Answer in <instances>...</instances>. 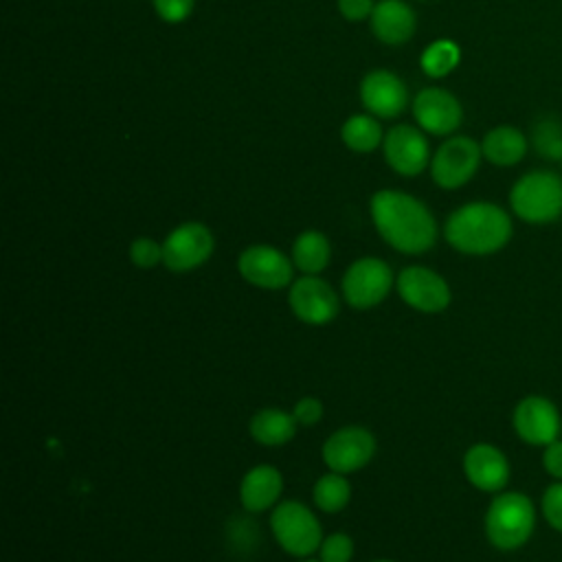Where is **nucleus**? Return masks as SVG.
<instances>
[{
	"mask_svg": "<svg viewBox=\"0 0 562 562\" xmlns=\"http://www.w3.org/2000/svg\"><path fill=\"white\" fill-rule=\"evenodd\" d=\"M371 217L382 239L400 252L419 255L437 239L432 213L404 191H378L371 198Z\"/></svg>",
	"mask_w": 562,
	"mask_h": 562,
	"instance_id": "obj_1",
	"label": "nucleus"
},
{
	"mask_svg": "<svg viewBox=\"0 0 562 562\" xmlns=\"http://www.w3.org/2000/svg\"><path fill=\"white\" fill-rule=\"evenodd\" d=\"M443 235L459 252L490 255L509 241L512 220L498 204L470 202L450 213Z\"/></svg>",
	"mask_w": 562,
	"mask_h": 562,
	"instance_id": "obj_2",
	"label": "nucleus"
},
{
	"mask_svg": "<svg viewBox=\"0 0 562 562\" xmlns=\"http://www.w3.org/2000/svg\"><path fill=\"white\" fill-rule=\"evenodd\" d=\"M512 211L529 224H549L562 215V178L538 169L518 178L509 191Z\"/></svg>",
	"mask_w": 562,
	"mask_h": 562,
	"instance_id": "obj_3",
	"label": "nucleus"
},
{
	"mask_svg": "<svg viewBox=\"0 0 562 562\" xmlns=\"http://www.w3.org/2000/svg\"><path fill=\"white\" fill-rule=\"evenodd\" d=\"M536 512L531 501L520 492H505L496 496L485 514L487 540L501 549L512 551L522 547L533 533Z\"/></svg>",
	"mask_w": 562,
	"mask_h": 562,
	"instance_id": "obj_4",
	"label": "nucleus"
},
{
	"mask_svg": "<svg viewBox=\"0 0 562 562\" xmlns=\"http://www.w3.org/2000/svg\"><path fill=\"white\" fill-rule=\"evenodd\" d=\"M270 529L277 542L296 558L314 553L323 542L321 522L312 509L299 501H283L277 505L270 516Z\"/></svg>",
	"mask_w": 562,
	"mask_h": 562,
	"instance_id": "obj_5",
	"label": "nucleus"
},
{
	"mask_svg": "<svg viewBox=\"0 0 562 562\" xmlns=\"http://www.w3.org/2000/svg\"><path fill=\"white\" fill-rule=\"evenodd\" d=\"M481 145L470 136H450L430 158V176L441 189L463 187L479 169Z\"/></svg>",
	"mask_w": 562,
	"mask_h": 562,
	"instance_id": "obj_6",
	"label": "nucleus"
},
{
	"mask_svg": "<svg viewBox=\"0 0 562 562\" xmlns=\"http://www.w3.org/2000/svg\"><path fill=\"white\" fill-rule=\"evenodd\" d=\"M393 285L391 268L375 257L353 261L342 277L345 301L356 310H369L382 303Z\"/></svg>",
	"mask_w": 562,
	"mask_h": 562,
	"instance_id": "obj_7",
	"label": "nucleus"
},
{
	"mask_svg": "<svg viewBox=\"0 0 562 562\" xmlns=\"http://www.w3.org/2000/svg\"><path fill=\"white\" fill-rule=\"evenodd\" d=\"M213 235L200 222H184L162 241V263L171 272H187L202 266L213 252Z\"/></svg>",
	"mask_w": 562,
	"mask_h": 562,
	"instance_id": "obj_8",
	"label": "nucleus"
},
{
	"mask_svg": "<svg viewBox=\"0 0 562 562\" xmlns=\"http://www.w3.org/2000/svg\"><path fill=\"white\" fill-rule=\"evenodd\" d=\"M375 452L373 435L362 426H345L323 443V461L331 472L349 474L364 468Z\"/></svg>",
	"mask_w": 562,
	"mask_h": 562,
	"instance_id": "obj_9",
	"label": "nucleus"
},
{
	"mask_svg": "<svg viewBox=\"0 0 562 562\" xmlns=\"http://www.w3.org/2000/svg\"><path fill=\"white\" fill-rule=\"evenodd\" d=\"M397 292L413 310L424 314L443 312L450 303L448 283L424 266H408L397 277Z\"/></svg>",
	"mask_w": 562,
	"mask_h": 562,
	"instance_id": "obj_10",
	"label": "nucleus"
},
{
	"mask_svg": "<svg viewBox=\"0 0 562 562\" xmlns=\"http://www.w3.org/2000/svg\"><path fill=\"white\" fill-rule=\"evenodd\" d=\"M294 316L307 325H325L338 314V296L331 285L316 274L296 279L288 294Z\"/></svg>",
	"mask_w": 562,
	"mask_h": 562,
	"instance_id": "obj_11",
	"label": "nucleus"
},
{
	"mask_svg": "<svg viewBox=\"0 0 562 562\" xmlns=\"http://www.w3.org/2000/svg\"><path fill=\"white\" fill-rule=\"evenodd\" d=\"M292 266L294 263L281 250L266 244L246 248L237 259L239 274L263 290L285 288L292 281Z\"/></svg>",
	"mask_w": 562,
	"mask_h": 562,
	"instance_id": "obj_12",
	"label": "nucleus"
},
{
	"mask_svg": "<svg viewBox=\"0 0 562 562\" xmlns=\"http://www.w3.org/2000/svg\"><path fill=\"white\" fill-rule=\"evenodd\" d=\"M384 158L393 171L400 176H417L426 169L430 160L428 140L422 130L413 125H393L382 140Z\"/></svg>",
	"mask_w": 562,
	"mask_h": 562,
	"instance_id": "obj_13",
	"label": "nucleus"
},
{
	"mask_svg": "<svg viewBox=\"0 0 562 562\" xmlns=\"http://www.w3.org/2000/svg\"><path fill=\"white\" fill-rule=\"evenodd\" d=\"M413 114L422 130L435 136L452 134L463 119L459 99L443 88H424L413 99Z\"/></svg>",
	"mask_w": 562,
	"mask_h": 562,
	"instance_id": "obj_14",
	"label": "nucleus"
},
{
	"mask_svg": "<svg viewBox=\"0 0 562 562\" xmlns=\"http://www.w3.org/2000/svg\"><path fill=\"white\" fill-rule=\"evenodd\" d=\"M514 430L531 446H549L560 432L558 408L547 397L527 395L514 408Z\"/></svg>",
	"mask_w": 562,
	"mask_h": 562,
	"instance_id": "obj_15",
	"label": "nucleus"
},
{
	"mask_svg": "<svg viewBox=\"0 0 562 562\" xmlns=\"http://www.w3.org/2000/svg\"><path fill=\"white\" fill-rule=\"evenodd\" d=\"M360 99L362 105L380 119H395L397 114L404 112L406 101H408V92L404 81L384 68L371 70L369 75H364L362 83H360Z\"/></svg>",
	"mask_w": 562,
	"mask_h": 562,
	"instance_id": "obj_16",
	"label": "nucleus"
},
{
	"mask_svg": "<svg viewBox=\"0 0 562 562\" xmlns=\"http://www.w3.org/2000/svg\"><path fill=\"white\" fill-rule=\"evenodd\" d=\"M468 481L483 492H498L509 481V463L492 443H474L463 457Z\"/></svg>",
	"mask_w": 562,
	"mask_h": 562,
	"instance_id": "obj_17",
	"label": "nucleus"
},
{
	"mask_svg": "<svg viewBox=\"0 0 562 562\" xmlns=\"http://www.w3.org/2000/svg\"><path fill=\"white\" fill-rule=\"evenodd\" d=\"M373 35L391 46L404 44L415 33V11L402 0H382L371 11Z\"/></svg>",
	"mask_w": 562,
	"mask_h": 562,
	"instance_id": "obj_18",
	"label": "nucleus"
},
{
	"mask_svg": "<svg viewBox=\"0 0 562 562\" xmlns=\"http://www.w3.org/2000/svg\"><path fill=\"white\" fill-rule=\"evenodd\" d=\"M283 490V476L272 465H255L239 485V501L248 512H263L277 503Z\"/></svg>",
	"mask_w": 562,
	"mask_h": 562,
	"instance_id": "obj_19",
	"label": "nucleus"
},
{
	"mask_svg": "<svg viewBox=\"0 0 562 562\" xmlns=\"http://www.w3.org/2000/svg\"><path fill=\"white\" fill-rule=\"evenodd\" d=\"M483 158L496 167H512L527 154V138L512 125H498L490 130L481 143Z\"/></svg>",
	"mask_w": 562,
	"mask_h": 562,
	"instance_id": "obj_20",
	"label": "nucleus"
},
{
	"mask_svg": "<svg viewBox=\"0 0 562 562\" xmlns=\"http://www.w3.org/2000/svg\"><path fill=\"white\" fill-rule=\"evenodd\" d=\"M296 419L281 408H261L250 419V435L263 446H283L296 432Z\"/></svg>",
	"mask_w": 562,
	"mask_h": 562,
	"instance_id": "obj_21",
	"label": "nucleus"
},
{
	"mask_svg": "<svg viewBox=\"0 0 562 562\" xmlns=\"http://www.w3.org/2000/svg\"><path fill=\"white\" fill-rule=\"evenodd\" d=\"M331 255V246L327 237L318 231L301 233L292 244V263L303 274H318L327 268Z\"/></svg>",
	"mask_w": 562,
	"mask_h": 562,
	"instance_id": "obj_22",
	"label": "nucleus"
},
{
	"mask_svg": "<svg viewBox=\"0 0 562 562\" xmlns=\"http://www.w3.org/2000/svg\"><path fill=\"white\" fill-rule=\"evenodd\" d=\"M340 136H342V143L351 151H358V154L373 151L384 140L382 125L371 114H353V116H349L342 123Z\"/></svg>",
	"mask_w": 562,
	"mask_h": 562,
	"instance_id": "obj_23",
	"label": "nucleus"
},
{
	"mask_svg": "<svg viewBox=\"0 0 562 562\" xmlns=\"http://www.w3.org/2000/svg\"><path fill=\"white\" fill-rule=\"evenodd\" d=\"M312 496H314V503L318 509L334 514V512H340L349 503L351 487L340 472H329L316 481Z\"/></svg>",
	"mask_w": 562,
	"mask_h": 562,
	"instance_id": "obj_24",
	"label": "nucleus"
},
{
	"mask_svg": "<svg viewBox=\"0 0 562 562\" xmlns=\"http://www.w3.org/2000/svg\"><path fill=\"white\" fill-rule=\"evenodd\" d=\"M531 145L544 160H562V121L544 114L533 123Z\"/></svg>",
	"mask_w": 562,
	"mask_h": 562,
	"instance_id": "obj_25",
	"label": "nucleus"
},
{
	"mask_svg": "<svg viewBox=\"0 0 562 562\" xmlns=\"http://www.w3.org/2000/svg\"><path fill=\"white\" fill-rule=\"evenodd\" d=\"M459 57H461V53L454 42L437 40L426 46L419 64L428 77H446L448 72H452L457 68Z\"/></svg>",
	"mask_w": 562,
	"mask_h": 562,
	"instance_id": "obj_26",
	"label": "nucleus"
},
{
	"mask_svg": "<svg viewBox=\"0 0 562 562\" xmlns=\"http://www.w3.org/2000/svg\"><path fill=\"white\" fill-rule=\"evenodd\" d=\"M321 560L323 562H349L353 555V542L347 533L336 531L329 533L323 542H321Z\"/></svg>",
	"mask_w": 562,
	"mask_h": 562,
	"instance_id": "obj_27",
	"label": "nucleus"
},
{
	"mask_svg": "<svg viewBox=\"0 0 562 562\" xmlns=\"http://www.w3.org/2000/svg\"><path fill=\"white\" fill-rule=\"evenodd\" d=\"M130 259L138 268H154L158 261H162V244L151 237H138L130 246Z\"/></svg>",
	"mask_w": 562,
	"mask_h": 562,
	"instance_id": "obj_28",
	"label": "nucleus"
},
{
	"mask_svg": "<svg viewBox=\"0 0 562 562\" xmlns=\"http://www.w3.org/2000/svg\"><path fill=\"white\" fill-rule=\"evenodd\" d=\"M542 514L553 529L562 531V483H553L547 487L542 496Z\"/></svg>",
	"mask_w": 562,
	"mask_h": 562,
	"instance_id": "obj_29",
	"label": "nucleus"
},
{
	"mask_svg": "<svg viewBox=\"0 0 562 562\" xmlns=\"http://www.w3.org/2000/svg\"><path fill=\"white\" fill-rule=\"evenodd\" d=\"M193 4L195 0H154V9L165 22L187 20L189 13L193 11Z\"/></svg>",
	"mask_w": 562,
	"mask_h": 562,
	"instance_id": "obj_30",
	"label": "nucleus"
},
{
	"mask_svg": "<svg viewBox=\"0 0 562 562\" xmlns=\"http://www.w3.org/2000/svg\"><path fill=\"white\" fill-rule=\"evenodd\" d=\"M294 419L303 426H312L316 424L321 417H323V404L316 400V397H303L294 404V411H292Z\"/></svg>",
	"mask_w": 562,
	"mask_h": 562,
	"instance_id": "obj_31",
	"label": "nucleus"
},
{
	"mask_svg": "<svg viewBox=\"0 0 562 562\" xmlns=\"http://www.w3.org/2000/svg\"><path fill=\"white\" fill-rule=\"evenodd\" d=\"M373 7H375L373 0H338V11L351 22H360L364 18H371Z\"/></svg>",
	"mask_w": 562,
	"mask_h": 562,
	"instance_id": "obj_32",
	"label": "nucleus"
},
{
	"mask_svg": "<svg viewBox=\"0 0 562 562\" xmlns=\"http://www.w3.org/2000/svg\"><path fill=\"white\" fill-rule=\"evenodd\" d=\"M542 463H544V470H547L551 476L562 479V441H551V443L544 448Z\"/></svg>",
	"mask_w": 562,
	"mask_h": 562,
	"instance_id": "obj_33",
	"label": "nucleus"
},
{
	"mask_svg": "<svg viewBox=\"0 0 562 562\" xmlns=\"http://www.w3.org/2000/svg\"><path fill=\"white\" fill-rule=\"evenodd\" d=\"M305 562H323V560H305Z\"/></svg>",
	"mask_w": 562,
	"mask_h": 562,
	"instance_id": "obj_34",
	"label": "nucleus"
},
{
	"mask_svg": "<svg viewBox=\"0 0 562 562\" xmlns=\"http://www.w3.org/2000/svg\"><path fill=\"white\" fill-rule=\"evenodd\" d=\"M378 562H389V560H378Z\"/></svg>",
	"mask_w": 562,
	"mask_h": 562,
	"instance_id": "obj_35",
	"label": "nucleus"
}]
</instances>
